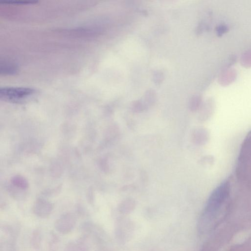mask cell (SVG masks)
<instances>
[{
    "instance_id": "cell-1",
    "label": "cell",
    "mask_w": 251,
    "mask_h": 251,
    "mask_svg": "<svg viewBox=\"0 0 251 251\" xmlns=\"http://www.w3.org/2000/svg\"><path fill=\"white\" fill-rule=\"evenodd\" d=\"M34 89L28 88L5 87L0 89V97L11 102H19L32 96Z\"/></svg>"
},
{
    "instance_id": "cell-2",
    "label": "cell",
    "mask_w": 251,
    "mask_h": 251,
    "mask_svg": "<svg viewBox=\"0 0 251 251\" xmlns=\"http://www.w3.org/2000/svg\"><path fill=\"white\" fill-rule=\"evenodd\" d=\"M77 219L72 214H66L59 218L55 223L57 231L62 235L69 234L76 226Z\"/></svg>"
},
{
    "instance_id": "cell-3",
    "label": "cell",
    "mask_w": 251,
    "mask_h": 251,
    "mask_svg": "<svg viewBox=\"0 0 251 251\" xmlns=\"http://www.w3.org/2000/svg\"><path fill=\"white\" fill-rule=\"evenodd\" d=\"M52 211V207L51 205L44 202L38 203L33 207V213L35 216L42 219L48 218Z\"/></svg>"
},
{
    "instance_id": "cell-4",
    "label": "cell",
    "mask_w": 251,
    "mask_h": 251,
    "mask_svg": "<svg viewBox=\"0 0 251 251\" xmlns=\"http://www.w3.org/2000/svg\"><path fill=\"white\" fill-rule=\"evenodd\" d=\"M64 251H89V247L84 239H79L66 244Z\"/></svg>"
},
{
    "instance_id": "cell-5",
    "label": "cell",
    "mask_w": 251,
    "mask_h": 251,
    "mask_svg": "<svg viewBox=\"0 0 251 251\" xmlns=\"http://www.w3.org/2000/svg\"><path fill=\"white\" fill-rule=\"evenodd\" d=\"M42 241V233L41 229H36L32 233L30 237V244L35 250L40 248Z\"/></svg>"
},
{
    "instance_id": "cell-6",
    "label": "cell",
    "mask_w": 251,
    "mask_h": 251,
    "mask_svg": "<svg viewBox=\"0 0 251 251\" xmlns=\"http://www.w3.org/2000/svg\"><path fill=\"white\" fill-rule=\"evenodd\" d=\"M18 69L16 67L10 65H5L1 67V73L5 75H14L16 74Z\"/></svg>"
},
{
    "instance_id": "cell-7",
    "label": "cell",
    "mask_w": 251,
    "mask_h": 251,
    "mask_svg": "<svg viewBox=\"0 0 251 251\" xmlns=\"http://www.w3.org/2000/svg\"><path fill=\"white\" fill-rule=\"evenodd\" d=\"M4 3L15 4V5H25L37 3V1H9L4 2Z\"/></svg>"
}]
</instances>
